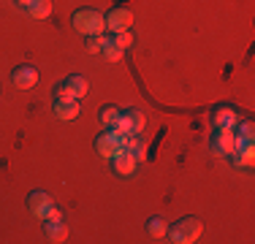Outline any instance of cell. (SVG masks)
<instances>
[{
    "instance_id": "1",
    "label": "cell",
    "mask_w": 255,
    "mask_h": 244,
    "mask_svg": "<svg viewBox=\"0 0 255 244\" xmlns=\"http://www.w3.org/2000/svg\"><path fill=\"white\" fill-rule=\"evenodd\" d=\"M204 225L198 217L187 215V217H179L174 225H168L166 228V242H174V244H190L196 242L198 236H201Z\"/></svg>"
},
{
    "instance_id": "2",
    "label": "cell",
    "mask_w": 255,
    "mask_h": 244,
    "mask_svg": "<svg viewBox=\"0 0 255 244\" xmlns=\"http://www.w3.org/2000/svg\"><path fill=\"white\" fill-rule=\"evenodd\" d=\"M71 22H74V30L82 35H101L103 33V14L95 8H79L74 11V16H71Z\"/></svg>"
},
{
    "instance_id": "3",
    "label": "cell",
    "mask_w": 255,
    "mask_h": 244,
    "mask_svg": "<svg viewBox=\"0 0 255 244\" xmlns=\"http://www.w3.org/2000/svg\"><path fill=\"white\" fill-rule=\"evenodd\" d=\"M114 136H141L144 130V114L138 109H128L120 112V120L114 122V127H109Z\"/></svg>"
},
{
    "instance_id": "4",
    "label": "cell",
    "mask_w": 255,
    "mask_h": 244,
    "mask_svg": "<svg viewBox=\"0 0 255 244\" xmlns=\"http://www.w3.org/2000/svg\"><path fill=\"white\" fill-rule=\"evenodd\" d=\"M130 24H133V14L125 5H114V8H109V14L103 16V30H109L112 35L130 30Z\"/></svg>"
},
{
    "instance_id": "5",
    "label": "cell",
    "mask_w": 255,
    "mask_h": 244,
    "mask_svg": "<svg viewBox=\"0 0 255 244\" xmlns=\"http://www.w3.org/2000/svg\"><path fill=\"white\" fill-rule=\"evenodd\" d=\"M209 149L220 157H228L231 152L236 149L234 130H231V127H215V133H212V138H209Z\"/></svg>"
},
{
    "instance_id": "6",
    "label": "cell",
    "mask_w": 255,
    "mask_h": 244,
    "mask_svg": "<svg viewBox=\"0 0 255 244\" xmlns=\"http://www.w3.org/2000/svg\"><path fill=\"white\" fill-rule=\"evenodd\" d=\"M52 195L46 193V190H33L27 195V209H30V215L33 217H38V220H46V215L52 212Z\"/></svg>"
},
{
    "instance_id": "7",
    "label": "cell",
    "mask_w": 255,
    "mask_h": 244,
    "mask_svg": "<svg viewBox=\"0 0 255 244\" xmlns=\"http://www.w3.org/2000/svg\"><path fill=\"white\" fill-rule=\"evenodd\" d=\"M209 122H212V127H231V130H234V125L239 122V114H236L234 106H226V103H223V106L212 109Z\"/></svg>"
},
{
    "instance_id": "8",
    "label": "cell",
    "mask_w": 255,
    "mask_h": 244,
    "mask_svg": "<svg viewBox=\"0 0 255 244\" xmlns=\"http://www.w3.org/2000/svg\"><path fill=\"white\" fill-rule=\"evenodd\" d=\"M11 82L19 90H33L35 84H38V71H35L33 65H16V68L11 71Z\"/></svg>"
},
{
    "instance_id": "9",
    "label": "cell",
    "mask_w": 255,
    "mask_h": 244,
    "mask_svg": "<svg viewBox=\"0 0 255 244\" xmlns=\"http://www.w3.org/2000/svg\"><path fill=\"white\" fill-rule=\"evenodd\" d=\"M120 149H123V146H120V138L114 136L112 130H103L101 136L95 138V152H98L101 157H106V160H112Z\"/></svg>"
},
{
    "instance_id": "10",
    "label": "cell",
    "mask_w": 255,
    "mask_h": 244,
    "mask_svg": "<svg viewBox=\"0 0 255 244\" xmlns=\"http://www.w3.org/2000/svg\"><path fill=\"white\" fill-rule=\"evenodd\" d=\"M136 157L130 155L128 149H120L117 155L112 157V166H114V174H120V176H130L133 171H136Z\"/></svg>"
},
{
    "instance_id": "11",
    "label": "cell",
    "mask_w": 255,
    "mask_h": 244,
    "mask_svg": "<svg viewBox=\"0 0 255 244\" xmlns=\"http://www.w3.org/2000/svg\"><path fill=\"white\" fill-rule=\"evenodd\" d=\"M228 157L236 168H250L253 160H255V149H253V144H236V149L231 152Z\"/></svg>"
},
{
    "instance_id": "12",
    "label": "cell",
    "mask_w": 255,
    "mask_h": 244,
    "mask_svg": "<svg viewBox=\"0 0 255 244\" xmlns=\"http://www.w3.org/2000/svg\"><path fill=\"white\" fill-rule=\"evenodd\" d=\"M41 223H44V236L49 242H65L68 239V228H65V223L63 220H41Z\"/></svg>"
},
{
    "instance_id": "13",
    "label": "cell",
    "mask_w": 255,
    "mask_h": 244,
    "mask_svg": "<svg viewBox=\"0 0 255 244\" xmlns=\"http://www.w3.org/2000/svg\"><path fill=\"white\" fill-rule=\"evenodd\" d=\"M22 8H25V14L33 16V19H49L52 16V0H27Z\"/></svg>"
},
{
    "instance_id": "14",
    "label": "cell",
    "mask_w": 255,
    "mask_h": 244,
    "mask_svg": "<svg viewBox=\"0 0 255 244\" xmlns=\"http://www.w3.org/2000/svg\"><path fill=\"white\" fill-rule=\"evenodd\" d=\"M54 117L57 120H76L79 117V103L76 101H54Z\"/></svg>"
},
{
    "instance_id": "15",
    "label": "cell",
    "mask_w": 255,
    "mask_h": 244,
    "mask_svg": "<svg viewBox=\"0 0 255 244\" xmlns=\"http://www.w3.org/2000/svg\"><path fill=\"white\" fill-rule=\"evenodd\" d=\"M234 136H236V144H253L255 138V125L253 120H239L234 125Z\"/></svg>"
},
{
    "instance_id": "16",
    "label": "cell",
    "mask_w": 255,
    "mask_h": 244,
    "mask_svg": "<svg viewBox=\"0 0 255 244\" xmlns=\"http://www.w3.org/2000/svg\"><path fill=\"white\" fill-rule=\"evenodd\" d=\"M65 87H68V90H71V95H74L76 101H79V98H84V95H87L90 82H87L84 76H79V73H74V76H68V79H65Z\"/></svg>"
},
{
    "instance_id": "17",
    "label": "cell",
    "mask_w": 255,
    "mask_h": 244,
    "mask_svg": "<svg viewBox=\"0 0 255 244\" xmlns=\"http://www.w3.org/2000/svg\"><path fill=\"white\" fill-rule=\"evenodd\" d=\"M166 228H168V225H166V220H163V217H157V215L147 220V234L152 236V239H163V236H166Z\"/></svg>"
},
{
    "instance_id": "18",
    "label": "cell",
    "mask_w": 255,
    "mask_h": 244,
    "mask_svg": "<svg viewBox=\"0 0 255 244\" xmlns=\"http://www.w3.org/2000/svg\"><path fill=\"white\" fill-rule=\"evenodd\" d=\"M98 120H101V125L109 130V127H114V122L120 120V109L117 106H103L101 114H98Z\"/></svg>"
},
{
    "instance_id": "19",
    "label": "cell",
    "mask_w": 255,
    "mask_h": 244,
    "mask_svg": "<svg viewBox=\"0 0 255 244\" xmlns=\"http://www.w3.org/2000/svg\"><path fill=\"white\" fill-rule=\"evenodd\" d=\"M103 44H106V38H103V33H101V35H84V49H87L90 54H101Z\"/></svg>"
},
{
    "instance_id": "20",
    "label": "cell",
    "mask_w": 255,
    "mask_h": 244,
    "mask_svg": "<svg viewBox=\"0 0 255 244\" xmlns=\"http://www.w3.org/2000/svg\"><path fill=\"white\" fill-rule=\"evenodd\" d=\"M101 54H106V57L112 60V63H117V60L123 57V49H120L117 44H114L112 38H106V44H103V49H101Z\"/></svg>"
},
{
    "instance_id": "21",
    "label": "cell",
    "mask_w": 255,
    "mask_h": 244,
    "mask_svg": "<svg viewBox=\"0 0 255 244\" xmlns=\"http://www.w3.org/2000/svg\"><path fill=\"white\" fill-rule=\"evenodd\" d=\"M112 41L125 52V49H130V46H133V33H130V30H125V33H114V38H112Z\"/></svg>"
},
{
    "instance_id": "22",
    "label": "cell",
    "mask_w": 255,
    "mask_h": 244,
    "mask_svg": "<svg viewBox=\"0 0 255 244\" xmlns=\"http://www.w3.org/2000/svg\"><path fill=\"white\" fill-rule=\"evenodd\" d=\"M54 101H76V98L71 95V90L65 87V82H60L57 87H54Z\"/></svg>"
},
{
    "instance_id": "23",
    "label": "cell",
    "mask_w": 255,
    "mask_h": 244,
    "mask_svg": "<svg viewBox=\"0 0 255 244\" xmlns=\"http://www.w3.org/2000/svg\"><path fill=\"white\" fill-rule=\"evenodd\" d=\"M14 3H16V5H25V3H27V0H14Z\"/></svg>"
}]
</instances>
